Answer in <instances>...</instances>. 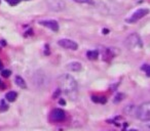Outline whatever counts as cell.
<instances>
[{"label": "cell", "mask_w": 150, "mask_h": 131, "mask_svg": "<svg viewBox=\"0 0 150 131\" xmlns=\"http://www.w3.org/2000/svg\"><path fill=\"white\" fill-rule=\"evenodd\" d=\"M60 85V89L65 93L69 98L75 99L77 95V82L74 79L73 76L69 74H64L60 76L58 79Z\"/></svg>", "instance_id": "obj_1"}, {"label": "cell", "mask_w": 150, "mask_h": 131, "mask_svg": "<svg viewBox=\"0 0 150 131\" xmlns=\"http://www.w3.org/2000/svg\"><path fill=\"white\" fill-rule=\"evenodd\" d=\"M136 117L139 120L146 122L150 121V101H146L140 105L136 110Z\"/></svg>", "instance_id": "obj_2"}, {"label": "cell", "mask_w": 150, "mask_h": 131, "mask_svg": "<svg viewBox=\"0 0 150 131\" xmlns=\"http://www.w3.org/2000/svg\"><path fill=\"white\" fill-rule=\"evenodd\" d=\"M126 45L132 50L141 49L143 47V42L141 40V37L137 33H133L128 35V38L126 39Z\"/></svg>", "instance_id": "obj_3"}, {"label": "cell", "mask_w": 150, "mask_h": 131, "mask_svg": "<svg viewBox=\"0 0 150 131\" xmlns=\"http://www.w3.org/2000/svg\"><path fill=\"white\" fill-rule=\"evenodd\" d=\"M150 12V10L148 8H139L130 15L128 19H126V23H130V24H133V23H136V21H140L141 19H143L144 17L148 15Z\"/></svg>", "instance_id": "obj_4"}, {"label": "cell", "mask_w": 150, "mask_h": 131, "mask_svg": "<svg viewBox=\"0 0 150 131\" xmlns=\"http://www.w3.org/2000/svg\"><path fill=\"white\" fill-rule=\"evenodd\" d=\"M58 45L65 48V49H70V50H77V48H78V44L75 41L67 38L60 39L58 41Z\"/></svg>", "instance_id": "obj_5"}, {"label": "cell", "mask_w": 150, "mask_h": 131, "mask_svg": "<svg viewBox=\"0 0 150 131\" xmlns=\"http://www.w3.org/2000/svg\"><path fill=\"white\" fill-rule=\"evenodd\" d=\"M50 119L52 122H63L66 119V113L62 109H54L50 113Z\"/></svg>", "instance_id": "obj_6"}, {"label": "cell", "mask_w": 150, "mask_h": 131, "mask_svg": "<svg viewBox=\"0 0 150 131\" xmlns=\"http://www.w3.org/2000/svg\"><path fill=\"white\" fill-rule=\"evenodd\" d=\"M39 25L43 27H46L50 30L54 31V32H58L59 31V23L54 19H45V21H40Z\"/></svg>", "instance_id": "obj_7"}, {"label": "cell", "mask_w": 150, "mask_h": 131, "mask_svg": "<svg viewBox=\"0 0 150 131\" xmlns=\"http://www.w3.org/2000/svg\"><path fill=\"white\" fill-rule=\"evenodd\" d=\"M67 70L71 72H79L82 69V66L79 62H71L69 64H67Z\"/></svg>", "instance_id": "obj_8"}, {"label": "cell", "mask_w": 150, "mask_h": 131, "mask_svg": "<svg viewBox=\"0 0 150 131\" xmlns=\"http://www.w3.org/2000/svg\"><path fill=\"white\" fill-rule=\"evenodd\" d=\"M115 54L113 53V49H111V48H105L103 50V53H102V58L104 60H111L112 58H114Z\"/></svg>", "instance_id": "obj_9"}, {"label": "cell", "mask_w": 150, "mask_h": 131, "mask_svg": "<svg viewBox=\"0 0 150 131\" xmlns=\"http://www.w3.org/2000/svg\"><path fill=\"white\" fill-rule=\"evenodd\" d=\"M99 50L97 49H93V50H87V58L89 60H96L99 58Z\"/></svg>", "instance_id": "obj_10"}, {"label": "cell", "mask_w": 150, "mask_h": 131, "mask_svg": "<svg viewBox=\"0 0 150 131\" xmlns=\"http://www.w3.org/2000/svg\"><path fill=\"white\" fill-rule=\"evenodd\" d=\"M15 84H17V85L20 87V88H23V89H26L27 88L26 82H25V80L23 79L21 76H15Z\"/></svg>", "instance_id": "obj_11"}, {"label": "cell", "mask_w": 150, "mask_h": 131, "mask_svg": "<svg viewBox=\"0 0 150 131\" xmlns=\"http://www.w3.org/2000/svg\"><path fill=\"white\" fill-rule=\"evenodd\" d=\"M91 101L96 103H107V98L105 96H102V95H93L91 96Z\"/></svg>", "instance_id": "obj_12"}, {"label": "cell", "mask_w": 150, "mask_h": 131, "mask_svg": "<svg viewBox=\"0 0 150 131\" xmlns=\"http://www.w3.org/2000/svg\"><path fill=\"white\" fill-rule=\"evenodd\" d=\"M17 93L15 91H8V92L5 94V99L9 103H13V101L17 99Z\"/></svg>", "instance_id": "obj_13"}, {"label": "cell", "mask_w": 150, "mask_h": 131, "mask_svg": "<svg viewBox=\"0 0 150 131\" xmlns=\"http://www.w3.org/2000/svg\"><path fill=\"white\" fill-rule=\"evenodd\" d=\"M43 82H46L45 75H43V76H42V78H40L39 77V74H38V73L35 74V76H34V83L36 84V85H40V84H42Z\"/></svg>", "instance_id": "obj_14"}, {"label": "cell", "mask_w": 150, "mask_h": 131, "mask_svg": "<svg viewBox=\"0 0 150 131\" xmlns=\"http://www.w3.org/2000/svg\"><path fill=\"white\" fill-rule=\"evenodd\" d=\"M126 97V95L123 94V93H121V92H118L117 94L114 96V99H113V103H119L120 101H123V98Z\"/></svg>", "instance_id": "obj_15"}, {"label": "cell", "mask_w": 150, "mask_h": 131, "mask_svg": "<svg viewBox=\"0 0 150 131\" xmlns=\"http://www.w3.org/2000/svg\"><path fill=\"white\" fill-rule=\"evenodd\" d=\"M141 70H142V71L145 72V74L148 76V77H150V64H144L143 66L141 67Z\"/></svg>", "instance_id": "obj_16"}, {"label": "cell", "mask_w": 150, "mask_h": 131, "mask_svg": "<svg viewBox=\"0 0 150 131\" xmlns=\"http://www.w3.org/2000/svg\"><path fill=\"white\" fill-rule=\"evenodd\" d=\"M8 110V105L5 103V101H0V112H5Z\"/></svg>", "instance_id": "obj_17"}, {"label": "cell", "mask_w": 150, "mask_h": 131, "mask_svg": "<svg viewBox=\"0 0 150 131\" xmlns=\"http://www.w3.org/2000/svg\"><path fill=\"white\" fill-rule=\"evenodd\" d=\"M11 75V71L10 70H2L1 71V76L4 78H8Z\"/></svg>", "instance_id": "obj_18"}, {"label": "cell", "mask_w": 150, "mask_h": 131, "mask_svg": "<svg viewBox=\"0 0 150 131\" xmlns=\"http://www.w3.org/2000/svg\"><path fill=\"white\" fill-rule=\"evenodd\" d=\"M74 2L77 3H87V4H93V0H73Z\"/></svg>", "instance_id": "obj_19"}, {"label": "cell", "mask_w": 150, "mask_h": 131, "mask_svg": "<svg viewBox=\"0 0 150 131\" xmlns=\"http://www.w3.org/2000/svg\"><path fill=\"white\" fill-rule=\"evenodd\" d=\"M61 93H62V90L60 88H58L57 90L54 92V94H52V99H56V98H58L59 96H61Z\"/></svg>", "instance_id": "obj_20"}, {"label": "cell", "mask_w": 150, "mask_h": 131, "mask_svg": "<svg viewBox=\"0 0 150 131\" xmlns=\"http://www.w3.org/2000/svg\"><path fill=\"white\" fill-rule=\"evenodd\" d=\"M5 1L10 5H17V4H19L22 0H5Z\"/></svg>", "instance_id": "obj_21"}, {"label": "cell", "mask_w": 150, "mask_h": 131, "mask_svg": "<svg viewBox=\"0 0 150 131\" xmlns=\"http://www.w3.org/2000/svg\"><path fill=\"white\" fill-rule=\"evenodd\" d=\"M44 54H45V55H50V45H48V44H45V45H44Z\"/></svg>", "instance_id": "obj_22"}, {"label": "cell", "mask_w": 150, "mask_h": 131, "mask_svg": "<svg viewBox=\"0 0 150 131\" xmlns=\"http://www.w3.org/2000/svg\"><path fill=\"white\" fill-rule=\"evenodd\" d=\"M5 88H6V86H5V84L3 83V82L1 81V80H0V89H1V90H4Z\"/></svg>", "instance_id": "obj_23"}, {"label": "cell", "mask_w": 150, "mask_h": 131, "mask_svg": "<svg viewBox=\"0 0 150 131\" xmlns=\"http://www.w3.org/2000/svg\"><path fill=\"white\" fill-rule=\"evenodd\" d=\"M6 45V42H5V40H1L0 41V48L3 47V46Z\"/></svg>", "instance_id": "obj_24"}, {"label": "cell", "mask_w": 150, "mask_h": 131, "mask_svg": "<svg viewBox=\"0 0 150 131\" xmlns=\"http://www.w3.org/2000/svg\"><path fill=\"white\" fill-rule=\"evenodd\" d=\"M146 122H148L146 123V129H147L148 131H150V121H146Z\"/></svg>", "instance_id": "obj_25"}, {"label": "cell", "mask_w": 150, "mask_h": 131, "mask_svg": "<svg viewBox=\"0 0 150 131\" xmlns=\"http://www.w3.org/2000/svg\"><path fill=\"white\" fill-rule=\"evenodd\" d=\"M26 36H28V35H33V30H29V31H27L26 32Z\"/></svg>", "instance_id": "obj_26"}, {"label": "cell", "mask_w": 150, "mask_h": 131, "mask_svg": "<svg viewBox=\"0 0 150 131\" xmlns=\"http://www.w3.org/2000/svg\"><path fill=\"white\" fill-rule=\"evenodd\" d=\"M59 103H60V105H66L65 101H64V99H62V98L59 101Z\"/></svg>", "instance_id": "obj_27"}, {"label": "cell", "mask_w": 150, "mask_h": 131, "mask_svg": "<svg viewBox=\"0 0 150 131\" xmlns=\"http://www.w3.org/2000/svg\"><path fill=\"white\" fill-rule=\"evenodd\" d=\"M102 32H103V34L106 35V34H108V33H109V30H108V29H103Z\"/></svg>", "instance_id": "obj_28"}, {"label": "cell", "mask_w": 150, "mask_h": 131, "mask_svg": "<svg viewBox=\"0 0 150 131\" xmlns=\"http://www.w3.org/2000/svg\"><path fill=\"white\" fill-rule=\"evenodd\" d=\"M0 70H1V71L3 70V64H2V62H1V60H0Z\"/></svg>", "instance_id": "obj_29"}, {"label": "cell", "mask_w": 150, "mask_h": 131, "mask_svg": "<svg viewBox=\"0 0 150 131\" xmlns=\"http://www.w3.org/2000/svg\"><path fill=\"white\" fill-rule=\"evenodd\" d=\"M128 131H139V130H137V129H130V130Z\"/></svg>", "instance_id": "obj_30"}, {"label": "cell", "mask_w": 150, "mask_h": 131, "mask_svg": "<svg viewBox=\"0 0 150 131\" xmlns=\"http://www.w3.org/2000/svg\"><path fill=\"white\" fill-rule=\"evenodd\" d=\"M0 2H1V0H0Z\"/></svg>", "instance_id": "obj_31"}]
</instances>
